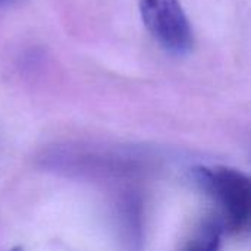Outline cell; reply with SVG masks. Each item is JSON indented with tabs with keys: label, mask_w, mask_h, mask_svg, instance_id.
Listing matches in <instances>:
<instances>
[{
	"label": "cell",
	"mask_w": 251,
	"mask_h": 251,
	"mask_svg": "<svg viewBox=\"0 0 251 251\" xmlns=\"http://www.w3.org/2000/svg\"><path fill=\"white\" fill-rule=\"evenodd\" d=\"M10 251H24V250H22L21 247H15V249H12V250H10Z\"/></svg>",
	"instance_id": "cell-4"
},
{
	"label": "cell",
	"mask_w": 251,
	"mask_h": 251,
	"mask_svg": "<svg viewBox=\"0 0 251 251\" xmlns=\"http://www.w3.org/2000/svg\"><path fill=\"white\" fill-rule=\"evenodd\" d=\"M224 229L219 218H207L196 228L182 251H219Z\"/></svg>",
	"instance_id": "cell-3"
},
{
	"label": "cell",
	"mask_w": 251,
	"mask_h": 251,
	"mask_svg": "<svg viewBox=\"0 0 251 251\" xmlns=\"http://www.w3.org/2000/svg\"><path fill=\"white\" fill-rule=\"evenodd\" d=\"M191 174L196 184L219 207L224 228L241 231L249 225L251 188L246 174L226 166H197Z\"/></svg>",
	"instance_id": "cell-1"
},
{
	"label": "cell",
	"mask_w": 251,
	"mask_h": 251,
	"mask_svg": "<svg viewBox=\"0 0 251 251\" xmlns=\"http://www.w3.org/2000/svg\"><path fill=\"white\" fill-rule=\"evenodd\" d=\"M141 19L154 40L172 54H185L193 47V31L178 0H141Z\"/></svg>",
	"instance_id": "cell-2"
}]
</instances>
